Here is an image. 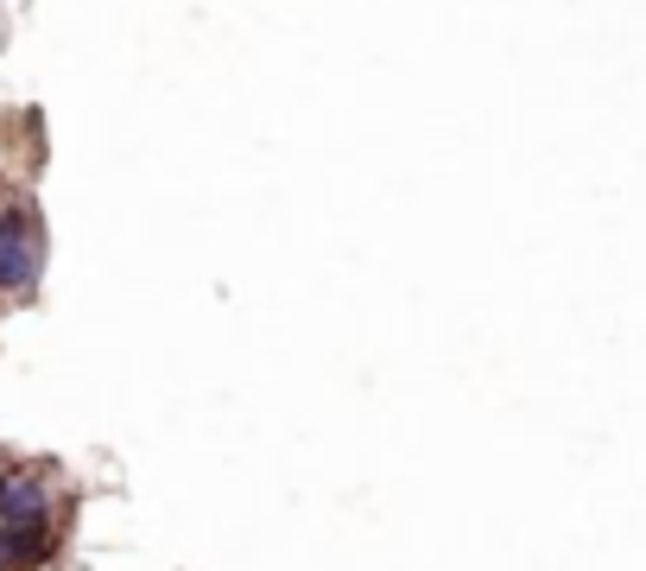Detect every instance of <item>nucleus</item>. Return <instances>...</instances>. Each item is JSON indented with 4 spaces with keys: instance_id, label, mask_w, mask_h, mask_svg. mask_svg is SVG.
Segmentation results:
<instances>
[{
    "instance_id": "f257e3e1",
    "label": "nucleus",
    "mask_w": 646,
    "mask_h": 571,
    "mask_svg": "<svg viewBox=\"0 0 646 571\" xmlns=\"http://www.w3.org/2000/svg\"><path fill=\"white\" fill-rule=\"evenodd\" d=\"M51 553V514L45 508H26V514H7V533H0V566H38Z\"/></svg>"
},
{
    "instance_id": "f03ea898",
    "label": "nucleus",
    "mask_w": 646,
    "mask_h": 571,
    "mask_svg": "<svg viewBox=\"0 0 646 571\" xmlns=\"http://www.w3.org/2000/svg\"><path fill=\"white\" fill-rule=\"evenodd\" d=\"M38 273V241H33V216H0V286H33Z\"/></svg>"
},
{
    "instance_id": "7ed1b4c3",
    "label": "nucleus",
    "mask_w": 646,
    "mask_h": 571,
    "mask_svg": "<svg viewBox=\"0 0 646 571\" xmlns=\"http://www.w3.org/2000/svg\"><path fill=\"white\" fill-rule=\"evenodd\" d=\"M0 571H7V566H0Z\"/></svg>"
}]
</instances>
